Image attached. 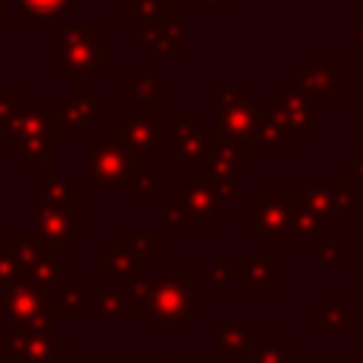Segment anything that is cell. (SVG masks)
I'll return each instance as SVG.
<instances>
[{
  "mask_svg": "<svg viewBox=\"0 0 363 363\" xmlns=\"http://www.w3.org/2000/svg\"><path fill=\"white\" fill-rule=\"evenodd\" d=\"M199 292L193 286L187 267H162L159 278L150 286L147 301V332L150 335H184L190 320H199Z\"/></svg>",
  "mask_w": 363,
  "mask_h": 363,
  "instance_id": "1",
  "label": "cell"
},
{
  "mask_svg": "<svg viewBox=\"0 0 363 363\" xmlns=\"http://www.w3.org/2000/svg\"><path fill=\"white\" fill-rule=\"evenodd\" d=\"M111 71V37L99 34L96 20L57 23V74L68 79L105 77Z\"/></svg>",
  "mask_w": 363,
  "mask_h": 363,
  "instance_id": "2",
  "label": "cell"
},
{
  "mask_svg": "<svg viewBox=\"0 0 363 363\" xmlns=\"http://www.w3.org/2000/svg\"><path fill=\"white\" fill-rule=\"evenodd\" d=\"M0 352L11 363H60L74 354L71 346L60 340V320L51 315L0 323Z\"/></svg>",
  "mask_w": 363,
  "mask_h": 363,
  "instance_id": "3",
  "label": "cell"
},
{
  "mask_svg": "<svg viewBox=\"0 0 363 363\" xmlns=\"http://www.w3.org/2000/svg\"><path fill=\"white\" fill-rule=\"evenodd\" d=\"M298 190H252L250 199V238L264 241H303L295 224Z\"/></svg>",
  "mask_w": 363,
  "mask_h": 363,
  "instance_id": "4",
  "label": "cell"
},
{
  "mask_svg": "<svg viewBox=\"0 0 363 363\" xmlns=\"http://www.w3.org/2000/svg\"><path fill=\"white\" fill-rule=\"evenodd\" d=\"M261 99L252 96L250 85H221L216 91V130L247 145L255 153Z\"/></svg>",
  "mask_w": 363,
  "mask_h": 363,
  "instance_id": "5",
  "label": "cell"
},
{
  "mask_svg": "<svg viewBox=\"0 0 363 363\" xmlns=\"http://www.w3.org/2000/svg\"><path fill=\"white\" fill-rule=\"evenodd\" d=\"M85 153V176H82V193L99 190V187H119L128 193V176H130V150L111 142L85 136L82 139Z\"/></svg>",
  "mask_w": 363,
  "mask_h": 363,
  "instance_id": "6",
  "label": "cell"
},
{
  "mask_svg": "<svg viewBox=\"0 0 363 363\" xmlns=\"http://www.w3.org/2000/svg\"><path fill=\"white\" fill-rule=\"evenodd\" d=\"M111 111V102L102 99L99 88L88 79H71L68 99L54 111L57 139H85V128L94 125L102 113Z\"/></svg>",
  "mask_w": 363,
  "mask_h": 363,
  "instance_id": "7",
  "label": "cell"
},
{
  "mask_svg": "<svg viewBox=\"0 0 363 363\" xmlns=\"http://www.w3.org/2000/svg\"><path fill=\"white\" fill-rule=\"evenodd\" d=\"M31 216H34L31 230L45 244V250L57 258L71 255L74 244L85 238V210H60V207L34 204Z\"/></svg>",
  "mask_w": 363,
  "mask_h": 363,
  "instance_id": "8",
  "label": "cell"
},
{
  "mask_svg": "<svg viewBox=\"0 0 363 363\" xmlns=\"http://www.w3.org/2000/svg\"><path fill=\"white\" fill-rule=\"evenodd\" d=\"M252 150L230 136H224L221 130H216V125H207V153L199 162V179L218 184V182H238L241 167L252 164Z\"/></svg>",
  "mask_w": 363,
  "mask_h": 363,
  "instance_id": "9",
  "label": "cell"
},
{
  "mask_svg": "<svg viewBox=\"0 0 363 363\" xmlns=\"http://www.w3.org/2000/svg\"><path fill=\"white\" fill-rule=\"evenodd\" d=\"M170 196H173L170 201L182 207L187 218V230H210L227 213V207L218 204L213 184L199 176H176Z\"/></svg>",
  "mask_w": 363,
  "mask_h": 363,
  "instance_id": "10",
  "label": "cell"
},
{
  "mask_svg": "<svg viewBox=\"0 0 363 363\" xmlns=\"http://www.w3.org/2000/svg\"><path fill=\"white\" fill-rule=\"evenodd\" d=\"M150 258L128 247L122 238H116L105 252L96 255V286L94 289H125L130 284L147 281Z\"/></svg>",
  "mask_w": 363,
  "mask_h": 363,
  "instance_id": "11",
  "label": "cell"
},
{
  "mask_svg": "<svg viewBox=\"0 0 363 363\" xmlns=\"http://www.w3.org/2000/svg\"><path fill=\"white\" fill-rule=\"evenodd\" d=\"M162 108H147V111H125L116 125H111L108 139L128 147L130 153H159L164 147L162 136Z\"/></svg>",
  "mask_w": 363,
  "mask_h": 363,
  "instance_id": "12",
  "label": "cell"
},
{
  "mask_svg": "<svg viewBox=\"0 0 363 363\" xmlns=\"http://www.w3.org/2000/svg\"><path fill=\"white\" fill-rule=\"evenodd\" d=\"M303 199L323 216H329L337 227H343V216L354 213V190L340 176H303L301 182Z\"/></svg>",
  "mask_w": 363,
  "mask_h": 363,
  "instance_id": "13",
  "label": "cell"
},
{
  "mask_svg": "<svg viewBox=\"0 0 363 363\" xmlns=\"http://www.w3.org/2000/svg\"><path fill=\"white\" fill-rule=\"evenodd\" d=\"M272 102H275V111H278L281 122L286 125L292 142L318 136V105L312 96H306L303 91H298L292 85H281L275 91Z\"/></svg>",
  "mask_w": 363,
  "mask_h": 363,
  "instance_id": "14",
  "label": "cell"
},
{
  "mask_svg": "<svg viewBox=\"0 0 363 363\" xmlns=\"http://www.w3.org/2000/svg\"><path fill=\"white\" fill-rule=\"evenodd\" d=\"M340 74H343V62L340 60H306L301 65V71H295L289 77L286 85L303 91L312 99H343V88H340Z\"/></svg>",
  "mask_w": 363,
  "mask_h": 363,
  "instance_id": "15",
  "label": "cell"
},
{
  "mask_svg": "<svg viewBox=\"0 0 363 363\" xmlns=\"http://www.w3.org/2000/svg\"><path fill=\"white\" fill-rule=\"evenodd\" d=\"M43 295H45V315H51L54 320H82L94 301V289L77 278L57 281L45 286Z\"/></svg>",
  "mask_w": 363,
  "mask_h": 363,
  "instance_id": "16",
  "label": "cell"
},
{
  "mask_svg": "<svg viewBox=\"0 0 363 363\" xmlns=\"http://www.w3.org/2000/svg\"><path fill=\"white\" fill-rule=\"evenodd\" d=\"M275 269H278V255L275 252H241L235 261V284L241 295H275Z\"/></svg>",
  "mask_w": 363,
  "mask_h": 363,
  "instance_id": "17",
  "label": "cell"
},
{
  "mask_svg": "<svg viewBox=\"0 0 363 363\" xmlns=\"http://www.w3.org/2000/svg\"><path fill=\"white\" fill-rule=\"evenodd\" d=\"M60 139H57V128H48V130H40V133H31L26 139H17V142H6V150L17 156V162L23 167H34L40 164L45 173H57L60 170Z\"/></svg>",
  "mask_w": 363,
  "mask_h": 363,
  "instance_id": "18",
  "label": "cell"
},
{
  "mask_svg": "<svg viewBox=\"0 0 363 363\" xmlns=\"http://www.w3.org/2000/svg\"><path fill=\"white\" fill-rule=\"evenodd\" d=\"M45 315V295L40 286L14 281L0 289V323H20Z\"/></svg>",
  "mask_w": 363,
  "mask_h": 363,
  "instance_id": "19",
  "label": "cell"
},
{
  "mask_svg": "<svg viewBox=\"0 0 363 363\" xmlns=\"http://www.w3.org/2000/svg\"><path fill=\"white\" fill-rule=\"evenodd\" d=\"M213 360H224V357H244L250 360L252 354V320L250 318H238V320H224L216 318L213 323Z\"/></svg>",
  "mask_w": 363,
  "mask_h": 363,
  "instance_id": "20",
  "label": "cell"
},
{
  "mask_svg": "<svg viewBox=\"0 0 363 363\" xmlns=\"http://www.w3.org/2000/svg\"><path fill=\"white\" fill-rule=\"evenodd\" d=\"M31 201L60 210H85V193L74 190L71 179L60 173H40L31 179Z\"/></svg>",
  "mask_w": 363,
  "mask_h": 363,
  "instance_id": "21",
  "label": "cell"
},
{
  "mask_svg": "<svg viewBox=\"0 0 363 363\" xmlns=\"http://www.w3.org/2000/svg\"><path fill=\"white\" fill-rule=\"evenodd\" d=\"M122 23H136L139 28L187 23V11L176 0H122Z\"/></svg>",
  "mask_w": 363,
  "mask_h": 363,
  "instance_id": "22",
  "label": "cell"
},
{
  "mask_svg": "<svg viewBox=\"0 0 363 363\" xmlns=\"http://www.w3.org/2000/svg\"><path fill=\"white\" fill-rule=\"evenodd\" d=\"M187 23H170V26H153V28H139V48L150 62H162L176 57L179 51L187 48Z\"/></svg>",
  "mask_w": 363,
  "mask_h": 363,
  "instance_id": "23",
  "label": "cell"
},
{
  "mask_svg": "<svg viewBox=\"0 0 363 363\" xmlns=\"http://www.w3.org/2000/svg\"><path fill=\"white\" fill-rule=\"evenodd\" d=\"M6 244H9L14 267H17V281H26L43 261L51 258V252L45 250V244L37 238V233L31 227H9L6 230Z\"/></svg>",
  "mask_w": 363,
  "mask_h": 363,
  "instance_id": "24",
  "label": "cell"
},
{
  "mask_svg": "<svg viewBox=\"0 0 363 363\" xmlns=\"http://www.w3.org/2000/svg\"><path fill=\"white\" fill-rule=\"evenodd\" d=\"M48 128H57L54 122V111L45 108L43 99H20L14 116L9 119V125L3 128V136L0 142H17V139H26L31 133H40V130H48Z\"/></svg>",
  "mask_w": 363,
  "mask_h": 363,
  "instance_id": "25",
  "label": "cell"
},
{
  "mask_svg": "<svg viewBox=\"0 0 363 363\" xmlns=\"http://www.w3.org/2000/svg\"><path fill=\"white\" fill-rule=\"evenodd\" d=\"M162 164L147 153H130V176H128V193L136 204H162L159 182H162Z\"/></svg>",
  "mask_w": 363,
  "mask_h": 363,
  "instance_id": "26",
  "label": "cell"
},
{
  "mask_svg": "<svg viewBox=\"0 0 363 363\" xmlns=\"http://www.w3.org/2000/svg\"><path fill=\"white\" fill-rule=\"evenodd\" d=\"M94 315L99 320H145V309L125 289H94Z\"/></svg>",
  "mask_w": 363,
  "mask_h": 363,
  "instance_id": "27",
  "label": "cell"
},
{
  "mask_svg": "<svg viewBox=\"0 0 363 363\" xmlns=\"http://www.w3.org/2000/svg\"><path fill=\"white\" fill-rule=\"evenodd\" d=\"M357 326V312L354 306L346 303L343 292H329L323 306L318 309V318H315V332L318 335H329V332H343V335H352Z\"/></svg>",
  "mask_w": 363,
  "mask_h": 363,
  "instance_id": "28",
  "label": "cell"
},
{
  "mask_svg": "<svg viewBox=\"0 0 363 363\" xmlns=\"http://www.w3.org/2000/svg\"><path fill=\"white\" fill-rule=\"evenodd\" d=\"M292 147V136L286 130V125L281 122L275 102L272 99H261V116H258V133H255V153L258 150H278L286 153Z\"/></svg>",
  "mask_w": 363,
  "mask_h": 363,
  "instance_id": "29",
  "label": "cell"
},
{
  "mask_svg": "<svg viewBox=\"0 0 363 363\" xmlns=\"http://www.w3.org/2000/svg\"><path fill=\"white\" fill-rule=\"evenodd\" d=\"M162 79L156 74H122V99L133 102L136 111L162 108Z\"/></svg>",
  "mask_w": 363,
  "mask_h": 363,
  "instance_id": "30",
  "label": "cell"
},
{
  "mask_svg": "<svg viewBox=\"0 0 363 363\" xmlns=\"http://www.w3.org/2000/svg\"><path fill=\"white\" fill-rule=\"evenodd\" d=\"M227 284H235V264H227V255L216 252L207 267L199 269V278L193 281L199 295H224Z\"/></svg>",
  "mask_w": 363,
  "mask_h": 363,
  "instance_id": "31",
  "label": "cell"
},
{
  "mask_svg": "<svg viewBox=\"0 0 363 363\" xmlns=\"http://www.w3.org/2000/svg\"><path fill=\"white\" fill-rule=\"evenodd\" d=\"M167 147H170V156H173V164L176 167H199V162L207 153V125L199 133H193V136H184V139L170 142Z\"/></svg>",
  "mask_w": 363,
  "mask_h": 363,
  "instance_id": "32",
  "label": "cell"
},
{
  "mask_svg": "<svg viewBox=\"0 0 363 363\" xmlns=\"http://www.w3.org/2000/svg\"><path fill=\"white\" fill-rule=\"evenodd\" d=\"M68 9H71V0H17V20L45 23V20H57Z\"/></svg>",
  "mask_w": 363,
  "mask_h": 363,
  "instance_id": "33",
  "label": "cell"
},
{
  "mask_svg": "<svg viewBox=\"0 0 363 363\" xmlns=\"http://www.w3.org/2000/svg\"><path fill=\"white\" fill-rule=\"evenodd\" d=\"M292 360V346L284 343L278 337V332H264L261 343L252 346V354H250V363H289Z\"/></svg>",
  "mask_w": 363,
  "mask_h": 363,
  "instance_id": "34",
  "label": "cell"
},
{
  "mask_svg": "<svg viewBox=\"0 0 363 363\" xmlns=\"http://www.w3.org/2000/svg\"><path fill=\"white\" fill-rule=\"evenodd\" d=\"M119 238H122L128 247H133L136 252H142L145 258H156V255H162V230H159V227H150V230H133V227H125Z\"/></svg>",
  "mask_w": 363,
  "mask_h": 363,
  "instance_id": "35",
  "label": "cell"
},
{
  "mask_svg": "<svg viewBox=\"0 0 363 363\" xmlns=\"http://www.w3.org/2000/svg\"><path fill=\"white\" fill-rule=\"evenodd\" d=\"M201 128H204V122H201V113H199V111H176L173 119H170V125L162 128V136H164V142L170 145V142H176V139H184V136L199 133Z\"/></svg>",
  "mask_w": 363,
  "mask_h": 363,
  "instance_id": "36",
  "label": "cell"
},
{
  "mask_svg": "<svg viewBox=\"0 0 363 363\" xmlns=\"http://www.w3.org/2000/svg\"><path fill=\"white\" fill-rule=\"evenodd\" d=\"M315 258L323 269H335L343 261V241H332L326 238H315Z\"/></svg>",
  "mask_w": 363,
  "mask_h": 363,
  "instance_id": "37",
  "label": "cell"
},
{
  "mask_svg": "<svg viewBox=\"0 0 363 363\" xmlns=\"http://www.w3.org/2000/svg\"><path fill=\"white\" fill-rule=\"evenodd\" d=\"M20 88L17 85H0V136H3V128L9 125V119L14 116L17 105H20Z\"/></svg>",
  "mask_w": 363,
  "mask_h": 363,
  "instance_id": "38",
  "label": "cell"
},
{
  "mask_svg": "<svg viewBox=\"0 0 363 363\" xmlns=\"http://www.w3.org/2000/svg\"><path fill=\"white\" fill-rule=\"evenodd\" d=\"M340 179L357 193V190H363V150H357L354 156H352V162H343L340 164Z\"/></svg>",
  "mask_w": 363,
  "mask_h": 363,
  "instance_id": "39",
  "label": "cell"
},
{
  "mask_svg": "<svg viewBox=\"0 0 363 363\" xmlns=\"http://www.w3.org/2000/svg\"><path fill=\"white\" fill-rule=\"evenodd\" d=\"M159 221H162V230H187V218H184V213H182V207L179 204H173V201H162L159 204Z\"/></svg>",
  "mask_w": 363,
  "mask_h": 363,
  "instance_id": "40",
  "label": "cell"
},
{
  "mask_svg": "<svg viewBox=\"0 0 363 363\" xmlns=\"http://www.w3.org/2000/svg\"><path fill=\"white\" fill-rule=\"evenodd\" d=\"M14 281H17V267H14V258H11L6 238H0V289H6Z\"/></svg>",
  "mask_w": 363,
  "mask_h": 363,
  "instance_id": "41",
  "label": "cell"
},
{
  "mask_svg": "<svg viewBox=\"0 0 363 363\" xmlns=\"http://www.w3.org/2000/svg\"><path fill=\"white\" fill-rule=\"evenodd\" d=\"M354 48H363V9L354 11Z\"/></svg>",
  "mask_w": 363,
  "mask_h": 363,
  "instance_id": "42",
  "label": "cell"
},
{
  "mask_svg": "<svg viewBox=\"0 0 363 363\" xmlns=\"http://www.w3.org/2000/svg\"><path fill=\"white\" fill-rule=\"evenodd\" d=\"M221 3H227V0H199V9L201 11H210V9H218Z\"/></svg>",
  "mask_w": 363,
  "mask_h": 363,
  "instance_id": "43",
  "label": "cell"
},
{
  "mask_svg": "<svg viewBox=\"0 0 363 363\" xmlns=\"http://www.w3.org/2000/svg\"><path fill=\"white\" fill-rule=\"evenodd\" d=\"M159 363H201L199 357H184V360H176V357H162Z\"/></svg>",
  "mask_w": 363,
  "mask_h": 363,
  "instance_id": "44",
  "label": "cell"
},
{
  "mask_svg": "<svg viewBox=\"0 0 363 363\" xmlns=\"http://www.w3.org/2000/svg\"><path fill=\"white\" fill-rule=\"evenodd\" d=\"M9 20V0H0V23Z\"/></svg>",
  "mask_w": 363,
  "mask_h": 363,
  "instance_id": "45",
  "label": "cell"
},
{
  "mask_svg": "<svg viewBox=\"0 0 363 363\" xmlns=\"http://www.w3.org/2000/svg\"><path fill=\"white\" fill-rule=\"evenodd\" d=\"M340 363H363V357H343Z\"/></svg>",
  "mask_w": 363,
  "mask_h": 363,
  "instance_id": "46",
  "label": "cell"
},
{
  "mask_svg": "<svg viewBox=\"0 0 363 363\" xmlns=\"http://www.w3.org/2000/svg\"><path fill=\"white\" fill-rule=\"evenodd\" d=\"M133 363H150V360H147V357H145V354H142V357H136V360H133Z\"/></svg>",
  "mask_w": 363,
  "mask_h": 363,
  "instance_id": "47",
  "label": "cell"
},
{
  "mask_svg": "<svg viewBox=\"0 0 363 363\" xmlns=\"http://www.w3.org/2000/svg\"><path fill=\"white\" fill-rule=\"evenodd\" d=\"M0 363H11V360H9V357H6L3 352H0Z\"/></svg>",
  "mask_w": 363,
  "mask_h": 363,
  "instance_id": "48",
  "label": "cell"
}]
</instances>
